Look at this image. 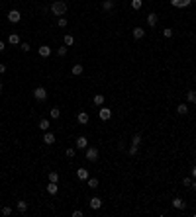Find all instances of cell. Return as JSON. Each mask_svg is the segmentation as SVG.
<instances>
[{
  "label": "cell",
  "instance_id": "cell-5",
  "mask_svg": "<svg viewBox=\"0 0 196 217\" xmlns=\"http://www.w3.org/2000/svg\"><path fill=\"white\" fill-rule=\"evenodd\" d=\"M98 115H100V119H102V121H108V119L112 118V110H110V108H100Z\"/></svg>",
  "mask_w": 196,
  "mask_h": 217
},
{
  "label": "cell",
  "instance_id": "cell-28",
  "mask_svg": "<svg viewBox=\"0 0 196 217\" xmlns=\"http://www.w3.org/2000/svg\"><path fill=\"white\" fill-rule=\"evenodd\" d=\"M143 6V0H131V8L133 10H139Z\"/></svg>",
  "mask_w": 196,
  "mask_h": 217
},
{
  "label": "cell",
  "instance_id": "cell-12",
  "mask_svg": "<svg viewBox=\"0 0 196 217\" xmlns=\"http://www.w3.org/2000/svg\"><path fill=\"white\" fill-rule=\"evenodd\" d=\"M77 121H79L80 125H86V123H88V113H86V112H80L79 115H77Z\"/></svg>",
  "mask_w": 196,
  "mask_h": 217
},
{
  "label": "cell",
  "instance_id": "cell-23",
  "mask_svg": "<svg viewBox=\"0 0 196 217\" xmlns=\"http://www.w3.org/2000/svg\"><path fill=\"white\" fill-rule=\"evenodd\" d=\"M8 43H12V45H18V43H20V37H18V33H10V37H8Z\"/></svg>",
  "mask_w": 196,
  "mask_h": 217
},
{
  "label": "cell",
  "instance_id": "cell-40",
  "mask_svg": "<svg viewBox=\"0 0 196 217\" xmlns=\"http://www.w3.org/2000/svg\"><path fill=\"white\" fill-rule=\"evenodd\" d=\"M4 72H6V65H4V63H0V75H4Z\"/></svg>",
  "mask_w": 196,
  "mask_h": 217
},
{
  "label": "cell",
  "instance_id": "cell-30",
  "mask_svg": "<svg viewBox=\"0 0 196 217\" xmlns=\"http://www.w3.org/2000/svg\"><path fill=\"white\" fill-rule=\"evenodd\" d=\"M86 182H88V188H96V186H98V178H90V176H88Z\"/></svg>",
  "mask_w": 196,
  "mask_h": 217
},
{
  "label": "cell",
  "instance_id": "cell-6",
  "mask_svg": "<svg viewBox=\"0 0 196 217\" xmlns=\"http://www.w3.org/2000/svg\"><path fill=\"white\" fill-rule=\"evenodd\" d=\"M171 205H173L175 209H186V203H184V199H181V198H173V202H171Z\"/></svg>",
  "mask_w": 196,
  "mask_h": 217
},
{
  "label": "cell",
  "instance_id": "cell-29",
  "mask_svg": "<svg viewBox=\"0 0 196 217\" xmlns=\"http://www.w3.org/2000/svg\"><path fill=\"white\" fill-rule=\"evenodd\" d=\"M47 178H49V182H59V174H57V172H49Z\"/></svg>",
  "mask_w": 196,
  "mask_h": 217
},
{
  "label": "cell",
  "instance_id": "cell-13",
  "mask_svg": "<svg viewBox=\"0 0 196 217\" xmlns=\"http://www.w3.org/2000/svg\"><path fill=\"white\" fill-rule=\"evenodd\" d=\"M57 192H59V186H57V182H49V184H47V194L55 196Z\"/></svg>",
  "mask_w": 196,
  "mask_h": 217
},
{
  "label": "cell",
  "instance_id": "cell-4",
  "mask_svg": "<svg viewBox=\"0 0 196 217\" xmlns=\"http://www.w3.org/2000/svg\"><path fill=\"white\" fill-rule=\"evenodd\" d=\"M8 20L12 24H18L20 20H22V14H20V10H10L8 12Z\"/></svg>",
  "mask_w": 196,
  "mask_h": 217
},
{
  "label": "cell",
  "instance_id": "cell-44",
  "mask_svg": "<svg viewBox=\"0 0 196 217\" xmlns=\"http://www.w3.org/2000/svg\"><path fill=\"white\" fill-rule=\"evenodd\" d=\"M0 90H2V82H0Z\"/></svg>",
  "mask_w": 196,
  "mask_h": 217
},
{
  "label": "cell",
  "instance_id": "cell-15",
  "mask_svg": "<svg viewBox=\"0 0 196 217\" xmlns=\"http://www.w3.org/2000/svg\"><path fill=\"white\" fill-rule=\"evenodd\" d=\"M102 208V199L100 198H92L90 199V209H100Z\"/></svg>",
  "mask_w": 196,
  "mask_h": 217
},
{
  "label": "cell",
  "instance_id": "cell-8",
  "mask_svg": "<svg viewBox=\"0 0 196 217\" xmlns=\"http://www.w3.org/2000/svg\"><path fill=\"white\" fill-rule=\"evenodd\" d=\"M171 4H173L175 8H186V6L192 4V0H171Z\"/></svg>",
  "mask_w": 196,
  "mask_h": 217
},
{
  "label": "cell",
  "instance_id": "cell-38",
  "mask_svg": "<svg viewBox=\"0 0 196 217\" xmlns=\"http://www.w3.org/2000/svg\"><path fill=\"white\" fill-rule=\"evenodd\" d=\"M190 184H192V178H184V180H182V186H186V188H190Z\"/></svg>",
  "mask_w": 196,
  "mask_h": 217
},
{
  "label": "cell",
  "instance_id": "cell-35",
  "mask_svg": "<svg viewBox=\"0 0 196 217\" xmlns=\"http://www.w3.org/2000/svg\"><path fill=\"white\" fill-rule=\"evenodd\" d=\"M65 156H67V159H75V149H67Z\"/></svg>",
  "mask_w": 196,
  "mask_h": 217
},
{
  "label": "cell",
  "instance_id": "cell-19",
  "mask_svg": "<svg viewBox=\"0 0 196 217\" xmlns=\"http://www.w3.org/2000/svg\"><path fill=\"white\" fill-rule=\"evenodd\" d=\"M49 127H51V121H49V119H41V121H39V129H41V131H49Z\"/></svg>",
  "mask_w": 196,
  "mask_h": 217
},
{
  "label": "cell",
  "instance_id": "cell-3",
  "mask_svg": "<svg viewBox=\"0 0 196 217\" xmlns=\"http://www.w3.org/2000/svg\"><path fill=\"white\" fill-rule=\"evenodd\" d=\"M33 98L38 100V102H43V100H47V90L43 88V86H38V88L33 90Z\"/></svg>",
  "mask_w": 196,
  "mask_h": 217
},
{
  "label": "cell",
  "instance_id": "cell-21",
  "mask_svg": "<svg viewBox=\"0 0 196 217\" xmlns=\"http://www.w3.org/2000/svg\"><path fill=\"white\" fill-rule=\"evenodd\" d=\"M92 102H94V106H98V108H100V106L104 104V96H102V94H96V96L92 98Z\"/></svg>",
  "mask_w": 196,
  "mask_h": 217
},
{
  "label": "cell",
  "instance_id": "cell-17",
  "mask_svg": "<svg viewBox=\"0 0 196 217\" xmlns=\"http://www.w3.org/2000/svg\"><path fill=\"white\" fill-rule=\"evenodd\" d=\"M39 55L41 57H49L51 55V47H49V45H41V47H39Z\"/></svg>",
  "mask_w": 196,
  "mask_h": 217
},
{
  "label": "cell",
  "instance_id": "cell-7",
  "mask_svg": "<svg viewBox=\"0 0 196 217\" xmlns=\"http://www.w3.org/2000/svg\"><path fill=\"white\" fill-rule=\"evenodd\" d=\"M75 145H77V149H86V147H88V139L84 135H80V137H77Z\"/></svg>",
  "mask_w": 196,
  "mask_h": 217
},
{
  "label": "cell",
  "instance_id": "cell-33",
  "mask_svg": "<svg viewBox=\"0 0 196 217\" xmlns=\"http://www.w3.org/2000/svg\"><path fill=\"white\" fill-rule=\"evenodd\" d=\"M57 26H59V28H67V18H63V16H61V18L57 20Z\"/></svg>",
  "mask_w": 196,
  "mask_h": 217
},
{
  "label": "cell",
  "instance_id": "cell-27",
  "mask_svg": "<svg viewBox=\"0 0 196 217\" xmlns=\"http://www.w3.org/2000/svg\"><path fill=\"white\" fill-rule=\"evenodd\" d=\"M73 75H75V76L83 75V65H80V63H79V65H75V66H73Z\"/></svg>",
  "mask_w": 196,
  "mask_h": 217
},
{
  "label": "cell",
  "instance_id": "cell-10",
  "mask_svg": "<svg viewBox=\"0 0 196 217\" xmlns=\"http://www.w3.org/2000/svg\"><path fill=\"white\" fill-rule=\"evenodd\" d=\"M88 170H86V168H83V166H80V168L79 170H77V178H79V180H83V182H84V180H88Z\"/></svg>",
  "mask_w": 196,
  "mask_h": 217
},
{
  "label": "cell",
  "instance_id": "cell-9",
  "mask_svg": "<svg viewBox=\"0 0 196 217\" xmlns=\"http://www.w3.org/2000/svg\"><path fill=\"white\" fill-rule=\"evenodd\" d=\"M157 22H159V16L155 14V12L147 14V26H149V28H155V26H157Z\"/></svg>",
  "mask_w": 196,
  "mask_h": 217
},
{
  "label": "cell",
  "instance_id": "cell-1",
  "mask_svg": "<svg viewBox=\"0 0 196 217\" xmlns=\"http://www.w3.org/2000/svg\"><path fill=\"white\" fill-rule=\"evenodd\" d=\"M51 14L53 16H65L67 14V2L63 0H55L51 4Z\"/></svg>",
  "mask_w": 196,
  "mask_h": 217
},
{
  "label": "cell",
  "instance_id": "cell-36",
  "mask_svg": "<svg viewBox=\"0 0 196 217\" xmlns=\"http://www.w3.org/2000/svg\"><path fill=\"white\" fill-rule=\"evenodd\" d=\"M163 35H165V37H173V29H171V28H165L163 29Z\"/></svg>",
  "mask_w": 196,
  "mask_h": 217
},
{
  "label": "cell",
  "instance_id": "cell-41",
  "mask_svg": "<svg viewBox=\"0 0 196 217\" xmlns=\"http://www.w3.org/2000/svg\"><path fill=\"white\" fill-rule=\"evenodd\" d=\"M192 178H196V164L192 166Z\"/></svg>",
  "mask_w": 196,
  "mask_h": 217
},
{
  "label": "cell",
  "instance_id": "cell-39",
  "mask_svg": "<svg viewBox=\"0 0 196 217\" xmlns=\"http://www.w3.org/2000/svg\"><path fill=\"white\" fill-rule=\"evenodd\" d=\"M73 217H83V211H80V209H75V211H73Z\"/></svg>",
  "mask_w": 196,
  "mask_h": 217
},
{
  "label": "cell",
  "instance_id": "cell-34",
  "mask_svg": "<svg viewBox=\"0 0 196 217\" xmlns=\"http://www.w3.org/2000/svg\"><path fill=\"white\" fill-rule=\"evenodd\" d=\"M0 213H2V215H6V217H8V215H12V208H8V205H4V208H2V211H0Z\"/></svg>",
  "mask_w": 196,
  "mask_h": 217
},
{
  "label": "cell",
  "instance_id": "cell-16",
  "mask_svg": "<svg viewBox=\"0 0 196 217\" xmlns=\"http://www.w3.org/2000/svg\"><path fill=\"white\" fill-rule=\"evenodd\" d=\"M16 209H18L20 213H26V211H28V203L24 202V199H20V202L16 203Z\"/></svg>",
  "mask_w": 196,
  "mask_h": 217
},
{
  "label": "cell",
  "instance_id": "cell-31",
  "mask_svg": "<svg viewBox=\"0 0 196 217\" xmlns=\"http://www.w3.org/2000/svg\"><path fill=\"white\" fill-rule=\"evenodd\" d=\"M137 151H139V147H137V145H130V149H127V153H130L131 156L137 155Z\"/></svg>",
  "mask_w": 196,
  "mask_h": 217
},
{
  "label": "cell",
  "instance_id": "cell-42",
  "mask_svg": "<svg viewBox=\"0 0 196 217\" xmlns=\"http://www.w3.org/2000/svg\"><path fill=\"white\" fill-rule=\"evenodd\" d=\"M190 188H192V190H196V178L192 180V184H190Z\"/></svg>",
  "mask_w": 196,
  "mask_h": 217
},
{
  "label": "cell",
  "instance_id": "cell-2",
  "mask_svg": "<svg viewBox=\"0 0 196 217\" xmlns=\"http://www.w3.org/2000/svg\"><path fill=\"white\" fill-rule=\"evenodd\" d=\"M84 159H86L88 162H96L98 161V149H96V147H86Z\"/></svg>",
  "mask_w": 196,
  "mask_h": 217
},
{
  "label": "cell",
  "instance_id": "cell-43",
  "mask_svg": "<svg viewBox=\"0 0 196 217\" xmlns=\"http://www.w3.org/2000/svg\"><path fill=\"white\" fill-rule=\"evenodd\" d=\"M4 51V41H0V53Z\"/></svg>",
  "mask_w": 196,
  "mask_h": 217
},
{
  "label": "cell",
  "instance_id": "cell-11",
  "mask_svg": "<svg viewBox=\"0 0 196 217\" xmlns=\"http://www.w3.org/2000/svg\"><path fill=\"white\" fill-rule=\"evenodd\" d=\"M43 143H45V145H53V143H55V135H53L51 131H45V135H43Z\"/></svg>",
  "mask_w": 196,
  "mask_h": 217
},
{
  "label": "cell",
  "instance_id": "cell-18",
  "mask_svg": "<svg viewBox=\"0 0 196 217\" xmlns=\"http://www.w3.org/2000/svg\"><path fill=\"white\" fill-rule=\"evenodd\" d=\"M177 113H178V115H186V113H188V106L186 104H178L177 106Z\"/></svg>",
  "mask_w": 196,
  "mask_h": 217
},
{
  "label": "cell",
  "instance_id": "cell-24",
  "mask_svg": "<svg viewBox=\"0 0 196 217\" xmlns=\"http://www.w3.org/2000/svg\"><path fill=\"white\" fill-rule=\"evenodd\" d=\"M131 145H137V147L141 145V135H139V133H136V135L131 137Z\"/></svg>",
  "mask_w": 196,
  "mask_h": 217
},
{
  "label": "cell",
  "instance_id": "cell-22",
  "mask_svg": "<svg viewBox=\"0 0 196 217\" xmlns=\"http://www.w3.org/2000/svg\"><path fill=\"white\" fill-rule=\"evenodd\" d=\"M102 8L106 10V12H110V10L114 8V0H104V2H102Z\"/></svg>",
  "mask_w": 196,
  "mask_h": 217
},
{
  "label": "cell",
  "instance_id": "cell-37",
  "mask_svg": "<svg viewBox=\"0 0 196 217\" xmlns=\"http://www.w3.org/2000/svg\"><path fill=\"white\" fill-rule=\"evenodd\" d=\"M20 47H22V51H24V53H28L29 49H32V47H29V43H26V41H24V43H20Z\"/></svg>",
  "mask_w": 196,
  "mask_h": 217
},
{
  "label": "cell",
  "instance_id": "cell-25",
  "mask_svg": "<svg viewBox=\"0 0 196 217\" xmlns=\"http://www.w3.org/2000/svg\"><path fill=\"white\" fill-rule=\"evenodd\" d=\"M61 118V110L59 108H51V119H59Z\"/></svg>",
  "mask_w": 196,
  "mask_h": 217
},
{
  "label": "cell",
  "instance_id": "cell-20",
  "mask_svg": "<svg viewBox=\"0 0 196 217\" xmlns=\"http://www.w3.org/2000/svg\"><path fill=\"white\" fill-rule=\"evenodd\" d=\"M186 102H188V104H196V92H194V90L186 92Z\"/></svg>",
  "mask_w": 196,
  "mask_h": 217
},
{
  "label": "cell",
  "instance_id": "cell-26",
  "mask_svg": "<svg viewBox=\"0 0 196 217\" xmlns=\"http://www.w3.org/2000/svg\"><path fill=\"white\" fill-rule=\"evenodd\" d=\"M63 41H65L67 47H71V45L75 43V37H73V35H65V37H63Z\"/></svg>",
  "mask_w": 196,
  "mask_h": 217
},
{
  "label": "cell",
  "instance_id": "cell-32",
  "mask_svg": "<svg viewBox=\"0 0 196 217\" xmlns=\"http://www.w3.org/2000/svg\"><path fill=\"white\" fill-rule=\"evenodd\" d=\"M67 49H69V47H67V45H63V47H59V49H57V55H59V57H65V55H67Z\"/></svg>",
  "mask_w": 196,
  "mask_h": 217
},
{
  "label": "cell",
  "instance_id": "cell-14",
  "mask_svg": "<svg viewBox=\"0 0 196 217\" xmlns=\"http://www.w3.org/2000/svg\"><path fill=\"white\" fill-rule=\"evenodd\" d=\"M131 33H133V37H136V39H141V37L145 35V29L137 26V28H133V29H131Z\"/></svg>",
  "mask_w": 196,
  "mask_h": 217
}]
</instances>
